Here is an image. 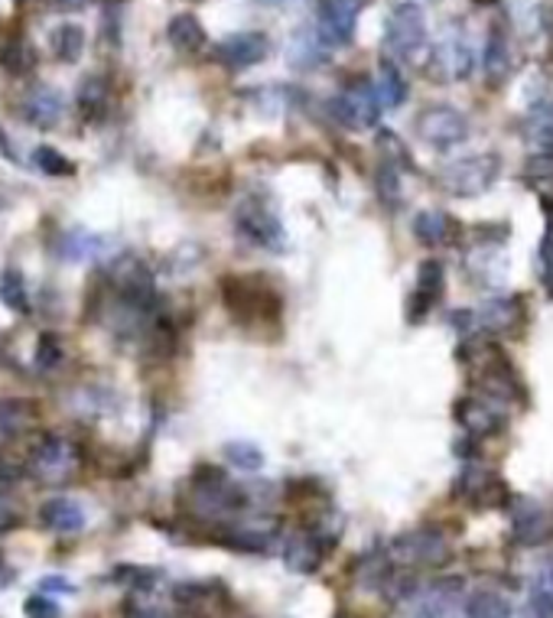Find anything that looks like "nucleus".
Wrapping results in <instances>:
<instances>
[{"instance_id":"41","label":"nucleus","mask_w":553,"mask_h":618,"mask_svg":"<svg viewBox=\"0 0 553 618\" xmlns=\"http://www.w3.org/2000/svg\"><path fill=\"white\" fill-rule=\"evenodd\" d=\"M531 589H541V593L553 596V561H547L534 573V586H531Z\"/></svg>"},{"instance_id":"9","label":"nucleus","mask_w":553,"mask_h":618,"mask_svg":"<svg viewBox=\"0 0 553 618\" xmlns=\"http://www.w3.org/2000/svg\"><path fill=\"white\" fill-rule=\"evenodd\" d=\"M382 112H385V108H382V102H378L372 82H352V85H345L330 102L332 117H335L338 124L352 127V130H368V127H375Z\"/></svg>"},{"instance_id":"35","label":"nucleus","mask_w":553,"mask_h":618,"mask_svg":"<svg viewBox=\"0 0 553 618\" xmlns=\"http://www.w3.org/2000/svg\"><path fill=\"white\" fill-rule=\"evenodd\" d=\"M33 167L43 169L46 176H72L75 167L65 154H59L55 147H36L33 150Z\"/></svg>"},{"instance_id":"26","label":"nucleus","mask_w":553,"mask_h":618,"mask_svg":"<svg viewBox=\"0 0 553 618\" xmlns=\"http://www.w3.org/2000/svg\"><path fill=\"white\" fill-rule=\"evenodd\" d=\"M36 417V407L23 397H0V440L23 433Z\"/></svg>"},{"instance_id":"20","label":"nucleus","mask_w":553,"mask_h":618,"mask_svg":"<svg viewBox=\"0 0 553 618\" xmlns=\"http://www.w3.org/2000/svg\"><path fill=\"white\" fill-rule=\"evenodd\" d=\"M524 137L538 150H553V92H544L538 95V102H531L524 114Z\"/></svg>"},{"instance_id":"40","label":"nucleus","mask_w":553,"mask_h":618,"mask_svg":"<svg viewBox=\"0 0 553 618\" xmlns=\"http://www.w3.org/2000/svg\"><path fill=\"white\" fill-rule=\"evenodd\" d=\"M528 176L544 182V179H553V150H538L531 160H528Z\"/></svg>"},{"instance_id":"17","label":"nucleus","mask_w":553,"mask_h":618,"mask_svg":"<svg viewBox=\"0 0 553 618\" xmlns=\"http://www.w3.org/2000/svg\"><path fill=\"white\" fill-rule=\"evenodd\" d=\"M20 114H23L27 124L50 130V127H55L65 117V98H62V92H55L50 85H36V88L27 92V98L20 105Z\"/></svg>"},{"instance_id":"24","label":"nucleus","mask_w":553,"mask_h":618,"mask_svg":"<svg viewBox=\"0 0 553 618\" xmlns=\"http://www.w3.org/2000/svg\"><path fill=\"white\" fill-rule=\"evenodd\" d=\"M108 251V238L102 234H92V231H65L62 241H59V254L72 264L79 261H92V258H102Z\"/></svg>"},{"instance_id":"7","label":"nucleus","mask_w":553,"mask_h":618,"mask_svg":"<svg viewBox=\"0 0 553 618\" xmlns=\"http://www.w3.org/2000/svg\"><path fill=\"white\" fill-rule=\"evenodd\" d=\"M27 472L43 485H65L79 472V447L59 433H46L27 455Z\"/></svg>"},{"instance_id":"2","label":"nucleus","mask_w":553,"mask_h":618,"mask_svg":"<svg viewBox=\"0 0 553 618\" xmlns=\"http://www.w3.org/2000/svg\"><path fill=\"white\" fill-rule=\"evenodd\" d=\"M231 226H234V234L244 244H251V248H261V251H271V254L286 251V228H283L280 216L274 212V206L264 196H258V192L244 196L234 206Z\"/></svg>"},{"instance_id":"3","label":"nucleus","mask_w":553,"mask_h":618,"mask_svg":"<svg viewBox=\"0 0 553 618\" xmlns=\"http://www.w3.org/2000/svg\"><path fill=\"white\" fill-rule=\"evenodd\" d=\"M221 303L238 323H268L283 313V300L271 283L261 277H225L221 281Z\"/></svg>"},{"instance_id":"43","label":"nucleus","mask_w":553,"mask_h":618,"mask_svg":"<svg viewBox=\"0 0 553 618\" xmlns=\"http://www.w3.org/2000/svg\"><path fill=\"white\" fill-rule=\"evenodd\" d=\"M43 589H50V593H72V586L62 579V576H50V579H43Z\"/></svg>"},{"instance_id":"18","label":"nucleus","mask_w":553,"mask_h":618,"mask_svg":"<svg viewBox=\"0 0 553 618\" xmlns=\"http://www.w3.org/2000/svg\"><path fill=\"white\" fill-rule=\"evenodd\" d=\"M326 547H330V541L320 531H300L286 541L283 561L296 573H313V569H320V563L326 557Z\"/></svg>"},{"instance_id":"10","label":"nucleus","mask_w":553,"mask_h":618,"mask_svg":"<svg viewBox=\"0 0 553 618\" xmlns=\"http://www.w3.org/2000/svg\"><path fill=\"white\" fill-rule=\"evenodd\" d=\"M434 59L440 65V72L452 82H466L476 69V46H472V36L466 30L462 20H449L446 30L437 40V50H434Z\"/></svg>"},{"instance_id":"45","label":"nucleus","mask_w":553,"mask_h":618,"mask_svg":"<svg viewBox=\"0 0 553 618\" xmlns=\"http://www.w3.org/2000/svg\"><path fill=\"white\" fill-rule=\"evenodd\" d=\"M258 3H268V7H276V3H286V0H258Z\"/></svg>"},{"instance_id":"6","label":"nucleus","mask_w":553,"mask_h":618,"mask_svg":"<svg viewBox=\"0 0 553 618\" xmlns=\"http://www.w3.org/2000/svg\"><path fill=\"white\" fill-rule=\"evenodd\" d=\"M501 172V160L495 154H469V157H456L440 169V189L449 196L469 199L479 196L486 189H492Z\"/></svg>"},{"instance_id":"19","label":"nucleus","mask_w":553,"mask_h":618,"mask_svg":"<svg viewBox=\"0 0 553 618\" xmlns=\"http://www.w3.org/2000/svg\"><path fill=\"white\" fill-rule=\"evenodd\" d=\"M286 62L293 69H300V72H310V69H320V65L330 62V46L320 40V33H316L313 23L296 30V36L286 46Z\"/></svg>"},{"instance_id":"42","label":"nucleus","mask_w":553,"mask_h":618,"mask_svg":"<svg viewBox=\"0 0 553 618\" xmlns=\"http://www.w3.org/2000/svg\"><path fill=\"white\" fill-rule=\"evenodd\" d=\"M17 521H20V514H17V507H13V502H10L7 495H0V531L13 527Z\"/></svg>"},{"instance_id":"23","label":"nucleus","mask_w":553,"mask_h":618,"mask_svg":"<svg viewBox=\"0 0 553 618\" xmlns=\"http://www.w3.org/2000/svg\"><path fill=\"white\" fill-rule=\"evenodd\" d=\"M375 95H378V102H382V108H400L404 102H407V95H410V88H407V78H404V72H400V65L394 62V59H382L378 62V82H375Z\"/></svg>"},{"instance_id":"31","label":"nucleus","mask_w":553,"mask_h":618,"mask_svg":"<svg viewBox=\"0 0 553 618\" xmlns=\"http://www.w3.org/2000/svg\"><path fill=\"white\" fill-rule=\"evenodd\" d=\"M511 17L521 27V33L534 36L544 27V0H511Z\"/></svg>"},{"instance_id":"12","label":"nucleus","mask_w":553,"mask_h":618,"mask_svg":"<svg viewBox=\"0 0 553 618\" xmlns=\"http://www.w3.org/2000/svg\"><path fill=\"white\" fill-rule=\"evenodd\" d=\"M456 492H459L462 502H469L472 507H504L511 502L508 485L498 479L492 469H479V465L462 469V475L456 482Z\"/></svg>"},{"instance_id":"47","label":"nucleus","mask_w":553,"mask_h":618,"mask_svg":"<svg viewBox=\"0 0 553 618\" xmlns=\"http://www.w3.org/2000/svg\"><path fill=\"white\" fill-rule=\"evenodd\" d=\"M414 3H424V0H414Z\"/></svg>"},{"instance_id":"36","label":"nucleus","mask_w":553,"mask_h":618,"mask_svg":"<svg viewBox=\"0 0 553 618\" xmlns=\"http://www.w3.org/2000/svg\"><path fill=\"white\" fill-rule=\"evenodd\" d=\"M36 371H55L62 365V342L53 333H43L36 342V355H33Z\"/></svg>"},{"instance_id":"21","label":"nucleus","mask_w":553,"mask_h":618,"mask_svg":"<svg viewBox=\"0 0 553 618\" xmlns=\"http://www.w3.org/2000/svg\"><path fill=\"white\" fill-rule=\"evenodd\" d=\"M166 40L182 56H196L206 50V30H202L199 17H192V13H176L166 27Z\"/></svg>"},{"instance_id":"48","label":"nucleus","mask_w":553,"mask_h":618,"mask_svg":"<svg viewBox=\"0 0 553 618\" xmlns=\"http://www.w3.org/2000/svg\"><path fill=\"white\" fill-rule=\"evenodd\" d=\"M417 618H420V616H417Z\"/></svg>"},{"instance_id":"13","label":"nucleus","mask_w":553,"mask_h":618,"mask_svg":"<svg viewBox=\"0 0 553 618\" xmlns=\"http://www.w3.org/2000/svg\"><path fill=\"white\" fill-rule=\"evenodd\" d=\"M504 417H508V410H501L498 404L479 397V394H466L456 404V420L476 440H489V437H495L498 430H504V423H508Z\"/></svg>"},{"instance_id":"15","label":"nucleus","mask_w":553,"mask_h":618,"mask_svg":"<svg viewBox=\"0 0 553 618\" xmlns=\"http://www.w3.org/2000/svg\"><path fill=\"white\" fill-rule=\"evenodd\" d=\"M442 286H446V271H442L440 261H424L417 268V283H414V293L407 300V320L410 323H424L434 306L442 300Z\"/></svg>"},{"instance_id":"27","label":"nucleus","mask_w":553,"mask_h":618,"mask_svg":"<svg viewBox=\"0 0 553 618\" xmlns=\"http://www.w3.org/2000/svg\"><path fill=\"white\" fill-rule=\"evenodd\" d=\"M462 612L466 618H508L511 609V599L498 589H476L466 603H462Z\"/></svg>"},{"instance_id":"38","label":"nucleus","mask_w":553,"mask_h":618,"mask_svg":"<svg viewBox=\"0 0 553 618\" xmlns=\"http://www.w3.org/2000/svg\"><path fill=\"white\" fill-rule=\"evenodd\" d=\"M508 618H553V596L547 593H541V589H531V603H528V609L524 612H511Z\"/></svg>"},{"instance_id":"16","label":"nucleus","mask_w":553,"mask_h":618,"mask_svg":"<svg viewBox=\"0 0 553 618\" xmlns=\"http://www.w3.org/2000/svg\"><path fill=\"white\" fill-rule=\"evenodd\" d=\"M511 511V537L524 547H538L553 534L551 514L534 502H508Z\"/></svg>"},{"instance_id":"25","label":"nucleus","mask_w":553,"mask_h":618,"mask_svg":"<svg viewBox=\"0 0 553 618\" xmlns=\"http://www.w3.org/2000/svg\"><path fill=\"white\" fill-rule=\"evenodd\" d=\"M414 234L420 244H430V248H440V244H449L452 234H456V222L440 212V209H424L414 216Z\"/></svg>"},{"instance_id":"11","label":"nucleus","mask_w":553,"mask_h":618,"mask_svg":"<svg viewBox=\"0 0 553 618\" xmlns=\"http://www.w3.org/2000/svg\"><path fill=\"white\" fill-rule=\"evenodd\" d=\"M358 13H362V0H320L313 27L330 50H338L355 40Z\"/></svg>"},{"instance_id":"44","label":"nucleus","mask_w":553,"mask_h":618,"mask_svg":"<svg viewBox=\"0 0 553 618\" xmlns=\"http://www.w3.org/2000/svg\"><path fill=\"white\" fill-rule=\"evenodd\" d=\"M55 10H79V7H85L88 0H50Z\"/></svg>"},{"instance_id":"4","label":"nucleus","mask_w":553,"mask_h":618,"mask_svg":"<svg viewBox=\"0 0 553 618\" xmlns=\"http://www.w3.org/2000/svg\"><path fill=\"white\" fill-rule=\"evenodd\" d=\"M449 537L440 527H414L400 537H394L387 544L385 561L397 569L417 573V569H440L442 563L449 561Z\"/></svg>"},{"instance_id":"28","label":"nucleus","mask_w":553,"mask_h":618,"mask_svg":"<svg viewBox=\"0 0 553 618\" xmlns=\"http://www.w3.org/2000/svg\"><path fill=\"white\" fill-rule=\"evenodd\" d=\"M482 69L492 82H501L511 69V43L501 30H492L489 40H486V50H482Z\"/></svg>"},{"instance_id":"14","label":"nucleus","mask_w":553,"mask_h":618,"mask_svg":"<svg viewBox=\"0 0 553 618\" xmlns=\"http://www.w3.org/2000/svg\"><path fill=\"white\" fill-rule=\"evenodd\" d=\"M271 53V40L258 30H244V33H231L216 46V59L221 65H228L231 72H244L258 62H264Z\"/></svg>"},{"instance_id":"46","label":"nucleus","mask_w":553,"mask_h":618,"mask_svg":"<svg viewBox=\"0 0 553 618\" xmlns=\"http://www.w3.org/2000/svg\"><path fill=\"white\" fill-rule=\"evenodd\" d=\"M338 618H362V616H352V612H348V616H338Z\"/></svg>"},{"instance_id":"33","label":"nucleus","mask_w":553,"mask_h":618,"mask_svg":"<svg viewBox=\"0 0 553 618\" xmlns=\"http://www.w3.org/2000/svg\"><path fill=\"white\" fill-rule=\"evenodd\" d=\"M0 65H3L10 75H23V72H30V65H33V46H27L23 40H10V43H3Z\"/></svg>"},{"instance_id":"30","label":"nucleus","mask_w":553,"mask_h":618,"mask_svg":"<svg viewBox=\"0 0 553 618\" xmlns=\"http://www.w3.org/2000/svg\"><path fill=\"white\" fill-rule=\"evenodd\" d=\"M50 43H53V53L62 62H75L82 56V50H85V30L79 23H62V27H55Z\"/></svg>"},{"instance_id":"8","label":"nucleus","mask_w":553,"mask_h":618,"mask_svg":"<svg viewBox=\"0 0 553 618\" xmlns=\"http://www.w3.org/2000/svg\"><path fill=\"white\" fill-rule=\"evenodd\" d=\"M417 137L434 150H452L469 137V117L452 105H430L414 121Z\"/></svg>"},{"instance_id":"37","label":"nucleus","mask_w":553,"mask_h":618,"mask_svg":"<svg viewBox=\"0 0 553 618\" xmlns=\"http://www.w3.org/2000/svg\"><path fill=\"white\" fill-rule=\"evenodd\" d=\"M378 196H382V202L390 206V209L400 202V172L394 169V164H385V167L378 169Z\"/></svg>"},{"instance_id":"29","label":"nucleus","mask_w":553,"mask_h":618,"mask_svg":"<svg viewBox=\"0 0 553 618\" xmlns=\"http://www.w3.org/2000/svg\"><path fill=\"white\" fill-rule=\"evenodd\" d=\"M0 303L13 313H27V306H30V290L17 268H7L0 274Z\"/></svg>"},{"instance_id":"1","label":"nucleus","mask_w":553,"mask_h":618,"mask_svg":"<svg viewBox=\"0 0 553 618\" xmlns=\"http://www.w3.org/2000/svg\"><path fill=\"white\" fill-rule=\"evenodd\" d=\"M430 46V27L424 3L414 0H397L387 13L385 23V53L387 59L400 62H417Z\"/></svg>"},{"instance_id":"39","label":"nucleus","mask_w":553,"mask_h":618,"mask_svg":"<svg viewBox=\"0 0 553 618\" xmlns=\"http://www.w3.org/2000/svg\"><path fill=\"white\" fill-rule=\"evenodd\" d=\"M23 616L27 618H62V609H59V603H55V599H46V596H33V599H27Z\"/></svg>"},{"instance_id":"22","label":"nucleus","mask_w":553,"mask_h":618,"mask_svg":"<svg viewBox=\"0 0 553 618\" xmlns=\"http://www.w3.org/2000/svg\"><path fill=\"white\" fill-rule=\"evenodd\" d=\"M40 521H43V527H50L55 534H75V531H82L85 527V507L79 505V502H72V499H50L46 505L40 507Z\"/></svg>"},{"instance_id":"32","label":"nucleus","mask_w":553,"mask_h":618,"mask_svg":"<svg viewBox=\"0 0 553 618\" xmlns=\"http://www.w3.org/2000/svg\"><path fill=\"white\" fill-rule=\"evenodd\" d=\"M544 209H547L544 212L547 228H544V238H541V248H538V264H541V277L553 293V196H544Z\"/></svg>"},{"instance_id":"5","label":"nucleus","mask_w":553,"mask_h":618,"mask_svg":"<svg viewBox=\"0 0 553 618\" xmlns=\"http://www.w3.org/2000/svg\"><path fill=\"white\" fill-rule=\"evenodd\" d=\"M189 507L202 517V521H221L231 517L238 511L248 507V499L228 482V475L221 469H196V475L189 479Z\"/></svg>"},{"instance_id":"34","label":"nucleus","mask_w":553,"mask_h":618,"mask_svg":"<svg viewBox=\"0 0 553 618\" xmlns=\"http://www.w3.org/2000/svg\"><path fill=\"white\" fill-rule=\"evenodd\" d=\"M225 459L241 469V472H258L264 465V452L258 450L254 443H228L225 447Z\"/></svg>"}]
</instances>
